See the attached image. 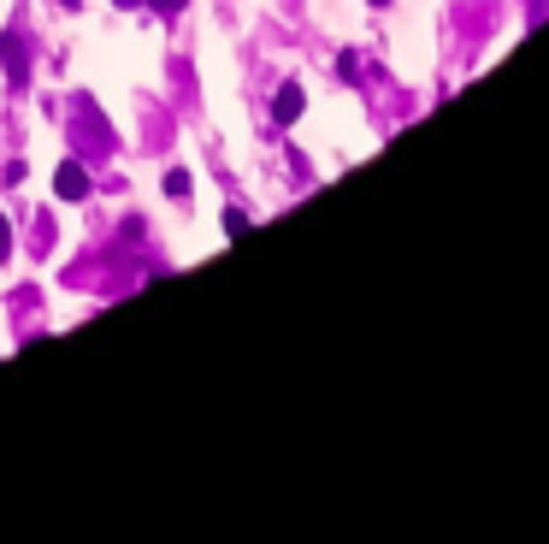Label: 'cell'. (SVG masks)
<instances>
[{"instance_id":"cell-1","label":"cell","mask_w":549,"mask_h":544,"mask_svg":"<svg viewBox=\"0 0 549 544\" xmlns=\"http://www.w3.org/2000/svg\"><path fill=\"white\" fill-rule=\"evenodd\" d=\"M54 190H60L65 202H83V196H89V172H83V166H60V172H54Z\"/></svg>"},{"instance_id":"cell-2","label":"cell","mask_w":549,"mask_h":544,"mask_svg":"<svg viewBox=\"0 0 549 544\" xmlns=\"http://www.w3.org/2000/svg\"><path fill=\"white\" fill-rule=\"evenodd\" d=\"M272 119H278V125H296V119H302V83H284V89H278Z\"/></svg>"},{"instance_id":"cell-3","label":"cell","mask_w":549,"mask_h":544,"mask_svg":"<svg viewBox=\"0 0 549 544\" xmlns=\"http://www.w3.org/2000/svg\"><path fill=\"white\" fill-rule=\"evenodd\" d=\"M0 54H6V71H12V83H24V71H30V54H24V42H18V36H0Z\"/></svg>"},{"instance_id":"cell-4","label":"cell","mask_w":549,"mask_h":544,"mask_svg":"<svg viewBox=\"0 0 549 544\" xmlns=\"http://www.w3.org/2000/svg\"><path fill=\"white\" fill-rule=\"evenodd\" d=\"M189 190H195V184H189V172H166V196H189Z\"/></svg>"},{"instance_id":"cell-5","label":"cell","mask_w":549,"mask_h":544,"mask_svg":"<svg viewBox=\"0 0 549 544\" xmlns=\"http://www.w3.org/2000/svg\"><path fill=\"white\" fill-rule=\"evenodd\" d=\"M142 6H148V12H160V18H172V12H183V6H189V0H142Z\"/></svg>"},{"instance_id":"cell-6","label":"cell","mask_w":549,"mask_h":544,"mask_svg":"<svg viewBox=\"0 0 549 544\" xmlns=\"http://www.w3.org/2000/svg\"><path fill=\"white\" fill-rule=\"evenodd\" d=\"M0 255H12V225L0 219Z\"/></svg>"},{"instance_id":"cell-7","label":"cell","mask_w":549,"mask_h":544,"mask_svg":"<svg viewBox=\"0 0 549 544\" xmlns=\"http://www.w3.org/2000/svg\"><path fill=\"white\" fill-rule=\"evenodd\" d=\"M119 6H142V0H119Z\"/></svg>"},{"instance_id":"cell-8","label":"cell","mask_w":549,"mask_h":544,"mask_svg":"<svg viewBox=\"0 0 549 544\" xmlns=\"http://www.w3.org/2000/svg\"><path fill=\"white\" fill-rule=\"evenodd\" d=\"M60 6H77V0H60Z\"/></svg>"},{"instance_id":"cell-9","label":"cell","mask_w":549,"mask_h":544,"mask_svg":"<svg viewBox=\"0 0 549 544\" xmlns=\"http://www.w3.org/2000/svg\"><path fill=\"white\" fill-rule=\"evenodd\" d=\"M372 6H384V0H372Z\"/></svg>"}]
</instances>
